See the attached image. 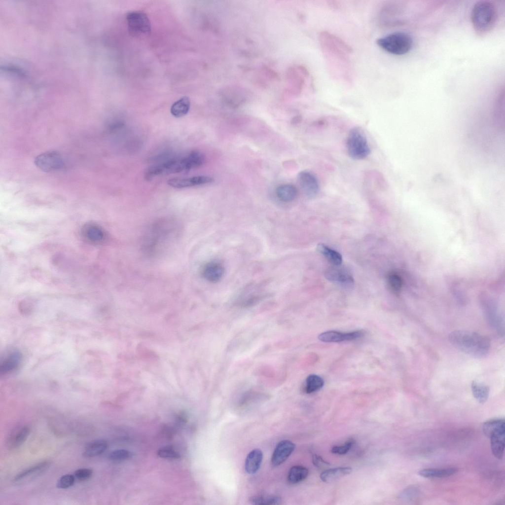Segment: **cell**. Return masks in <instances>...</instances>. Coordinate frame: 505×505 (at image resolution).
<instances>
[{
  "instance_id": "20",
  "label": "cell",
  "mask_w": 505,
  "mask_h": 505,
  "mask_svg": "<svg viewBox=\"0 0 505 505\" xmlns=\"http://www.w3.org/2000/svg\"><path fill=\"white\" fill-rule=\"evenodd\" d=\"M83 234L87 240L95 243L103 242L106 237L103 229L93 223L88 224L83 227Z\"/></svg>"
},
{
  "instance_id": "22",
  "label": "cell",
  "mask_w": 505,
  "mask_h": 505,
  "mask_svg": "<svg viewBox=\"0 0 505 505\" xmlns=\"http://www.w3.org/2000/svg\"><path fill=\"white\" fill-rule=\"evenodd\" d=\"M458 469L455 468L445 469H424L420 470L418 474L426 478H442L451 476L457 472Z\"/></svg>"
},
{
  "instance_id": "30",
  "label": "cell",
  "mask_w": 505,
  "mask_h": 505,
  "mask_svg": "<svg viewBox=\"0 0 505 505\" xmlns=\"http://www.w3.org/2000/svg\"><path fill=\"white\" fill-rule=\"evenodd\" d=\"M250 502L252 504L259 505H279L281 499L275 495H259L252 497Z\"/></svg>"
},
{
  "instance_id": "29",
  "label": "cell",
  "mask_w": 505,
  "mask_h": 505,
  "mask_svg": "<svg viewBox=\"0 0 505 505\" xmlns=\"http://www.w3.org/2000/svg\"><path fill=\"white\" fill-rule=\"evenodd\" d=\"M324 385L323 379L316 374L309 375L305 382L304 390L306 393L311 394L320 390Z\"/></svg>"
},
{
  "instance_id": "27",
  "label": "cell",
  "mask_w": 505,
  "mask_h": 505,
  "mask_svg": "<svg viewBox=\"0 0 505 505\" xmlns=\"http://www.w3.org/2000/svg\"><path fill=\"white\" fill-rule=\"evenodd\" d=\"M190 106L189 98L187 97H183L172 105L170 111L171 114L176 117H182L188 113Z\"/></svg>"
},
{
  "instance_id": "36",
  "label": "cell",
  "mask_w": 505,
  "mask_h": 505,
  "mask_svg": "<svg viewBox=\"0 0 505 505\" xmlns=\"http://www.w3.org/2000/svg\"><path fill=\"white\" fill-rule=\"evenodd\" d=\"M355 442V441L353 439L349 440L342 445L333 446L331 451L334 454L344 455L350 450Z\"/></svg>"
},
{
  "instance_id": "23",
  "label": "cell",
  "mask_w": 505,
  "mask_h": 505,
  "mask_svg": "<svg viewBox=\"0 0 505 505\" xmlns=\"http://www.w3.org/2000/svg\"><path fill=\"white\" fill-rule=\"evenodd\" d=\"M21 360V356L19 352H13L10 353L0 364V372L6 373L15 370L19 366Z\"/></svg>"
},
{
  "instance_id": "6",
  "label": "cell",
  "mask_w": 505,
  "mask_h": 505,
  "mask_svg": "<svg viewBox=\"0 0 505 505\" xmlns=\"http://www.w3.org/2000/svg\"><path fill=\"white\" fill-rule=\"evenodd\" d=\"M346 147L349 156L354 160L363 159L371 152L365 134L358 126L352 128L349 131Z\"/></svg>"
},
{
  "instance_id": "9",
  "label": "cell",
  "mask_w": 505,
  "mask_h": 505,
  "mask_svg": "<svg viewBox=\"0 0 505 505\" xmlns=\"http://www.w3.org/2000/svg\"><path fill=\"white\" fill-rule=\"evenodd\" d=\"M299 185L306 196L309 198L315 197L320 190V185L316 177L310 172L304 170L297 175Z\"/></svg>"
},
{
  "instance_id": "1",
  "label": "cell",
  "mask_w": 505,
  "mask_h": 505,
  "mask_svg": "<svg viewBox=\"0 0 505 505\" xmlns=\"http://www.w3.org/2000/svg\"><path fill=\"white\" fill-rule=\"evenodd\" d=\"M179 225L173 219H159L146 229L142 240V249L149 256L162 252L178 233Z\"/></svg>"
},
{
  "instance_id": "11",
  "label": "cell",
  "mask_w": 505,
  "mask_h": 505,
  "mask_svg": "<svg viewBox=\"0 0 505 505\" xmlns=\"http://www.w3.org/2000/svg\"><path fill=\"white\" fill-rule=\"evenodd\" d=\"M364 334L362 330H356L350 332H341L329 330L321 333L318 338L325 342H340L351 341L361 337Z\"/></svg>"
},
{
  "instance_id": "34",
  "label": "cell",
  "mask_w": 505,
  "mask_h": 505,
  "mask_svg": "<svg viewBox=\"0 0 505 505\" xmlns=\"http://www.w3.org/2000/svg\"><path fill=\"white\" fill-rule=\"evenodd\" d=\"M157 455L162 458L179 459L180 454L171 446H165L160 448L157 451Z\"/></svg>"
},
{
  "instance_id": "35",
  "label": "cell",
  "mask_w": 505,
  "mask_h": 505,
  "mask_svg": "<svg viewBox=\"0 0 505 505\" xmlns=\"http://www.w3.org/2000/svg\"><path fill=\"white\" fill-rule=\"evenodd\" d=\"M74 475L65 474L62 476L58 480L57 486L59 488L66 489L72 486L74 483Z\"/></svg>"
},
{
  "instance_id": "28",
  "label": "cell",
  "mask_w": 505,
  "mask_h": 505,
  "mask_svg": "<svg viewBox=\"0 0 505 505\" xmlns=\"http://www.w3.org/2000/svg\"><path fill=\"white\" fill-rule=\"evenodd\" d=\"M308 474L307 468L301 466L292 467L289 470L288 479L289 483L296 484L306 478Z\"/></svg>"
},
{
  "instance_id": "15",
  "label": "cell",
  "mask_w": 505,
  "mask_h": 505,
  "mask_svg": "<svg viewBox=\"0 0 505 505\" xmlns=\"http://www.w3.org/2000/svg\"><path fill=\"white\" fill-rule=\"evenodd\" d=\"M505 426L503 425L494 431L489 436L491 440L492 453L496 458L499 459H502L504 454Z\"/></svg>"
},
{
  "instance_id": "26",
  "label": "cell",
  "mask_w": 505,
  "mask_h": 505,
  "mask_svg": "<svg viewBox=\"0 0 505 505\" xmlns=\"http://www.w3.org/2000/svg\"><path fill=\"white\" fill-rule=\"evenodd\" d=\"M471 388L473 397L479 403H483L487 400L489 395L488 386L482 383L472 381Z\"/></svg>"
},
{
  "instance_id": "4",
  "label": "cell",
  "mask_w": 505,
  "mask_h": 505,
  "mask_svg": "<svg viewBox=\"0 0 505 505\" xmlns=\"http://www.w3.org/2000/svg\"><path fill=\"white\" fill-rule=\"evenodd\" d=\"M471 20L476 33L479 36L488 34L495 26L497 11L494 4L488 0H480L474 5Z\"/></svg>"
},
{
  "instance_id": "8",
  "label": "cell",
  "mask_w": 505,
  "mask_h": 505,
  "mask_svg": "<svg viewBox=\"0 0 505 505\" xmlns=\"http://www.w3.org/2000/svg\"><path fill=\"white\" fill-rule=\"evenodd\" d=\"M36 166L43 172H51L62 168L64 161L61 154L55 150L48 151L37 155L35 159Z\"/></svg>"
},
{
  "instance_id": "38",
  "label": "cell",
  "mask_w": 505,
  "mask_h": 505,
  "mask_svg": "<svg viewBox=\"0 0 505 505\" xmlns=\"http://www.w3.org/2000/svg\"><path fill=\"white\" fill-rule=\"evenodd\" d=\"M312 461L314 465L318 469L325 468L330 465V464L325 461L322 457L316 454L313 455Z\"/></svg>"
},
{
  "instance_id": "18",
  "label": "cell",
  "mask_w": 505,
  "mask_h": 505,
  "mask_svg": "<svg viewBox=\"0 0 505 505\" xmlns=\"http://www.w3.org/2000/svg\"><path fill=\"white\" fill-rule=\"evenodd\" d=\"M263 459L262 451L258 449H253L248 455L245 463V469L249 474L255 473L260 468Z\"/></svg>"
},
{
  "instance_id": "21",
  "label": "cell",
  "mask_w": 505,
  "mask_h": 505,
  "mask_svg": "<svg viewBox=\"0 0 505 505\" xmlns=\"http://www.w3.org/2000/svg\"><path fill=\"white\" fill-rule=\"evenodd\" d=\"M107 447V442L104 440L92 441L85 446L83 455L86 458L96 457L104 453Z\"/></svg>"
},
{
  "instance_id": "33",
  "label": "cell",
  "mask_w": 505,
  "mask_h": 505,
  "mask_svg": "<svg viewBox=\"0 0 505 505\" xmlns=\"http://www.w3.org/2000/svg\"><path fill=\"white\" fill-rule=\"evenodd\" d=\"M132 456V453L125 449L115 450L108 455L110 460L113 461H121L128 459Z\"/></svg>"
},
{
  "instance_id": "10",
  "label": "cell",
  "mask_w": 505,
  "mask_h": 505,
  "mask_svg": "<svg viewBox=\"0 0 505 505\" xmlns=\"http://www.w3.org/2000/svg\"><path fill=\"white\" fill-rule=\"evenodd\" d=\"M325 274L328 281L341 287L349 288L354 284V280L351 274L337 266L334 265L326 269Z\"/></svg>"
},
{
  "instance_id": "12",
  "label": "cell",
  "mask_w": 505,
  "mask_h": 505,
  "mask_svg": "<svg viewBox=\"0 0 505 505\" xmlns=\"http://www.w3.org/2000/svg\"><path fill=\"white\" fill-rule=\"evenodd\" d=\"M295 447V444L289 440L280 442L277 445L272 456V465L276 467L285 462L292 454Z\"/></svg>"
},
{
  "instance_id": "5",
  "label": "cell",
  "mask_w": 505,
  "mask_h": 505,
  "mask_svg": "<svg viewBox=\"0 0 505 505\" xmlns=\"http://www.w3.org/2000/svg\"><path fill=\"white\" fill-rule=\"evenodd\" d=\"M376 43L381 49L396 55H404L413 46L412 37L403 32H394L378 38Z\"/></svg>"
},
{
  "instance_id": "13",
  "label": "cell",
  "mask_w": 505,
  "mask_h": 505,
  "mask_svg": "<svg viewBox=\"0 0 505 505\" xmlns=\"http://www.w3.org/2000/svg\"><path fill=\"white\" fill-rule=\"evenodd\" d=\"M30 432V428L26 426L15 428L8 434L6 439V446L9 449L18 448L26 440Z\"/></svg>"
},
{
  "instance_id": "14",
  "label": "cell",
  "mask_w": 505,
  "mask_h": 505,
  "mask_svg": "<svg viewBox=\"0 0 505 505\" xmlns=\"http://www.w3.org/2000/svg\"><path fill=\"white\" fill-rule=\"evenodd\" d=\"M214 179L206 176H198L187 178H174L168 180L167 183L176 188H182L211 183Z\"/></svg>"
},
{
  "instance_id": "37",
  "label": "cell",
  "mask_w": 505,
  "mask_h": 505,
  "mask_svg": "<svg viewBox=\"0 0 505 505\" xmlns=\"http://www.w3.org/2000/svg\"><path fill=\"white\" fill-rule=\"evenodd\" d=\"M92 469L88 468H82L77 469L74 473V477L80 481H85L89 479L92 475Z\"/></svg>"
},
{
  "instance_id": "31",
  "label": "cell",
  "mask_w": 505,
  "mask_h": 505,
  "mask_svg": "<svg viewBox=\"0 0 505 505\" xmlns=\"http://www.w3.org/2000/svg\"><path fill=\"white\" fill-rule=\"evenodd\" d=\"M387 283L390 289L394 293H398L402 288L401 278L396 273H390L387 277Z\"/></svg>"
},
{
  "instance_id": "32",
  "label": "cell",
  "mask_w": 505,
  "mask_h": 505,
  "mask_svg": "<svg viewBox=\"0 0 505 505\" xmlns=\"http://www.w3.org/2000/svg\"><path fill=\"white\" fill-rule=\"evenodd\" d=\"M505 425L504 419H495L485 422L483 425V431L486 436L489 437L490 434L499 427Z\"/></svg>"
},
{
  "instance_id": "25",
  "label": "cell",
  "mask_w": 505,
  "mask_h": 505,
  "mask_svg": "<svg viewBox=\"0 0 505 505\" xmlns=\"http://www.w3.org/2000/svg\"><path fill=\"white\" fill-rule=\"evenodd\" d=\"M276 194L281 201L289 202L293 201L296 198L297 190L296 187L292 184H283L277 187Z\"/></svg>"
},
{
  "instance_id": "7",
  "label": "cell",
  "mask_w": 505,
  "mask_h": 505,
  "mask_svg": "<svg viewBox=\"0 0 505 505\" xmlns=\"http://www.w3.org/2000/svg\"><path fill=\"white\" fill-rule=\"evenodd\" d=\"M129 33L136 36H147L151 32V24L147 15L142 11H132L126 15Z\"/></svg>"
},
{
  "instance_id": "2",
  "label": "cell",
  "mask_w": 505,
  "mask_h": 505,
  "mask_svg": "<svg viewBox=\"0 0 505 505\" xmlns=\"http://www.w3.org/2000/svg\"><path fill=\"white\" fill-rule=\"evenodd\" d=\"M205 162V157L202 152L192 151L183 156L170 158L150 166L145 171L144 178L150 180L158 176L188 171L202 166Z\"/></svg>"
},
{
  "instance_id": "19",
  "label": "cell",
  "mask_w": 505,
  "mask_h": 505,
  "mask_svg": "<svg viewBox=\"0 0 505 505\" xmlns=\"http://www.w3.org/2000/svg\"><path fill=\"white\" fill-rule=\"evenodd\" d=\"M352 469L349 467H338L325 470L320 475V478L324 482L330 483L351 473Z\"/></svg>"
},
{
  "instance_id": "24",
  "label": "cell",
  "mask_w": 505,
  "mask_h": 505,
  "mask_svg": "<svg viewBox=\"0 0 505 505\" xmlns=\"http://www.w3.org/2000/svg\"><path fill=\"white\" fill-rule=\"evenodd\" d=\"M317 250L321 254L334 265L338 266L341 264L342 255L336 251L323 243L319 244L317 245Z\"/></svg>"
},
{
  "instance_id": "17",
  "label": "cell",
  "mask_w": 505,
  "mask_h": 505,
  "mask_svg": "<svg viewBox=\"0 0 505 505\" xmlns=\"http://www.w3.org/2000/svg\"><path fill=\"white\" fill-rule=\"evenodd\" d=\"M202 276L207 281L211 283H217L223 277L224 268L219 262L211 261L203 267Z\"/></svg>"
},
{
  "instance_id": "16",
  "label": "cell",
  "mask_w": 505,
  "mask_h": 505,
  "mask_svg": "<svg viewBox=\"0 0 505 505\" xmlns=\"http://www.w3.org/2000/svg\"><path fill=\"white\" fill-rule=\"evenodd\" d=\"M51 463L46 461L38 463L19 473L14 478L16 482H22L39 475L50 467Z\"/></svg>"
},
{
  "instance_id": "3",
  "label": "cell",
  "mask_w": 505,
  "mask_h": 505,
  "mask_svg": "<svg viewBox=\"0 0 505 505\" xmlns=\"http://www.w3.org/2000/svg\"><path fill=\"white\" fill-rule=\"evenodd\" d=\"M449 342L461 352L473 357L481 358L489 353L491 344L486 336L476 332L457 330L448 335Z\"/></svg>"
}]
</instances>
